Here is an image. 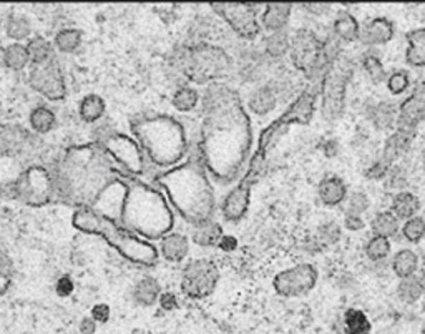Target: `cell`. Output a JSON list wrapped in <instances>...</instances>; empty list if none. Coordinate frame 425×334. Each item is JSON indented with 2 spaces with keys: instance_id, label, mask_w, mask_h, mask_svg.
I'll return each mask as SVG.
<instances>
[{
  "instance_id": "6da1fadb",
  "label": "cell",
  "mask_w": 425,
  "mask_h": 334,
  "mask_svg": "<svg viewBox=\"0 0 425 334\" xmlns=\"http://www.w3.org/2000/svg\"><path fill=\"white\" fill-rule=\"evenodd\" d=\"M200 103L203 122L198 151L213 183L231 185L245 175L251 160V117L241 95L226 82L206 85Z\"/></svg>"
},
{
  "instance_id": "7a4b0ae2",
  "label": "cell",
  "mask_w": 425,
  "mask_h": 334,
  "mask_svg": "<svg viewBox=\"0 0 425 334\" xmlns=\"http://www.w3.org/2000/svg\"><path fill=\"white\" fill-rule=\"evenodd\" d=\"M53 171L57 198L77 208H88L115 178L125 175L97 143L72 147Z\"/></svg>"
},
{
  "instance_id": "3957f363",
  "label": "cell",
  "mask_w": 425,
  "mask_h": 334,
  "mask_svg": "<svg viewBox=\"0 0 425 334\" xmlns=\"http://www.w3.org/2000/svg\"><path fill=\"white\" fill-rule=\"evenodd\" d=\"M156 187L167 196L173 212L191 226L211 220L216 213V193L196 143L183 162L155 176Z\"/></svg>"
},
{
  "instance_id": "277c9868",
  "label": "cell",
  "mask_w": 425,
  "mask_h": 334,
  "mask_svg": "<svg viewBox=\"0 0 425 334\" xmlns=\"http://www.w3.org/2000/svg\"><path fill=\"white\" fill-rule=\"evenodd\" d=\"M120 226L147 241L162 240L175 228V212L162 189L128 176Z\"/></svg>"
},
{
  "instance_id": "5b68a950",
  "label": "cell",
  "mask_w": 425,
  "mask_h": 334,
  "mask_svg": "<svg viewBox=\"0 0 425 334\" xmlns=\"http://www.w3.org/2000/svg\"><path fill=\"white\" fill-rule=\"evenodd\" d=\"M131 133L147 162L162 171L183 162L191 150L187 129L171 115L135 118L131 122Z\"/></svg>"
},
{
  "instance_id": "8992f818",
  "label": "cell",
  "mask_w": 425,
  "mask_h": 334,
  "mask_svg": "<svg viewBox=\"0 0 425 334\" xmlns=\"http://www.w3.org/2000/svg\"><path fill=\"white\" fill-rule=\"evenodd\" d=\"M170 64L196 85L225 82L233 75L236 62L228 50L211 42L178 45L170 53Z\"/></svg>"
},
{
  "instance_id": "52a82bcc",
  "label": "cell",
  "mask_w": 425,
  "mask_h": 334,
  "mask_svg": "<svg viewBox=\"0 0 425 334\" xmlns=\"http://www.w3.org/2000/svg\"><path fill=\"white\" fill-rule=\"evenodd\" d=\"M72 225L78 232L98 234L111 248H115L130 263L142 266H153L158 263V248L151 241L136 236L117 223L106 220L90 208H75L72 216Z\"/></svg>"
},
{
  "instance_id": "ba28073f",
  "label": "cell",
  "mask_w": 425,
  "mask_h": 334,
  "mask_svg": "<svg viewBox=\"0 0 425 334\" xmlns=\"http://www.w3.org/2000/svg\"><path fill=\"white\" fill-rule=\"evenodd\" d=\"M341 53V42L332 35L321 39L311 28H299L291 37L290 59L292 67L312 84H319L323 80L332 62Z\"/></svg>"
},
{
  "instance_id": "9c48e42d",
  "label": "cell",
  "mask_w": 425,
  "mask_h": 334,
  "mask_svg": "<svg viewBox=\"0 0 425 334\" xmlns=\"http://www.w3.org/2000/svg\"><path fill=\"white\" fill-rule=\"evenodd\" d=\"M317 100H319V84H312L299 95H296L287 110L281 115L278 120L271 122L259 135L258 148H256L254 154L266 158L267 151L279 142L284 131H287L291 125H308L314 117Z\"/></svg>"
},
{
  "instance_id": "30bf717a",
  "label": "cell",
  "mask_w": 425,
  "mask_h": 334,
  "mask_svg": "<svg viewBox=\"0 0 425 334\" xmlns=\"http://www.w3.org/2000/svg\"><path fill=\"white\" fill-rule=\"evenodd\" d=\"M354 65L348 55L341 53L328 73L319 82V98H321V115L324 120L336 122L344 115L346 97H348V86L352 80Z\"/></svg>"
},
{
  "instance_id": "8fae6325",
  "label": "cell",
  "mask_w": 425,
  "mask_h": 334,
  "mask_svg": "<svg viewBox=\"0 0 425 334\" xmlns=\"http://www.w3.org/2000/svg\"><path fill=\"white\" fill-rule=\"evenodd\" d=\"M214 14L221 20L228 24V27L233 30V34L238 39L256 40L261 35V26H259V9L261 3H209Z\"/></svg>"
},
{
  "instance_id": "7c38bea8",
  "label": "cell",
  "mask_w": 425,
  "mask_h": 334,
  "mask_svg": "<svg viewBox=\"0 0 425 334\" xmlns=\"http://www.w3.org/2000/svg\"><path fill=\"white\" fill-rule=\"evenodd\" d=\"M264 160L266 158H263V156L256 154L251 156L245 175L241 176V180H239L236 187L226 195L225 201L221 203V214L225 221L239 223L245 218L247 208H249L251 192H253L254 183L259 178V171L263 170Z\"/></svg>"
},
{
  "instance_id": "4fadbf2b",
  "label": "cell",
  "mask_w": 425,
  "mask_h": 334,
  "mask_svg": "<svg viewBox=\"0 0 425 334\" xmlns=\"http://www.w3.org/2000/svg\"><path fill=\"white\" fill-rule=\"evenodd\" d=\"M17 200L28 206H45L57 198V185L53 171L45 167H30L17 180Z\"/></svg>"
},
{
  "instance_id": "5bb4252c",
  "label": "cell",
  "mask_w": 425,
  "mask_h": 334,
  "mask_svg": "<svg viewBox=\"0 0 425 334\" xmlns=\"http://www.w3.org/2000/svg\"><path fill=\"white\" fill-rule=\"evenodd\" d=\"M97 145L103 148V151L113 160V163L126 176H133L135 178V176L142 175L145 171L147 158L133 137L113 131L110 137H106L103 142L97 143Z\"/></svg>"
},
{
  "instance_id": "9a60e30c",
  "label": "cell",
  "mask_w": 425,
  "mask_h": 334,
  "mask_svg": "<svg viewBox=\"0 0 425 334\" xmlns=\"http://www.w3.org/2000/svg\"><path fill=\"white\" fill-rule=\"evenodd\" d=\"M218 283H220V270L211 259H191L181 273V291L191 299L208 298L216 290Z\"/></svg>"
},
{
  "instance_id": "2e32d148",
  "label": "cell",
  "mask_w": 425,
  "mask_h": 334,
  "mask_svg": "<svg viewBox=\"0 0 425 334\" xmlns=\"http://www.w3.org/2000/svg\"><path fill=\"white\" fill-rule=\"evenodd\" d=\"M317 278H319V271L314 265L301 263V265L279 271L272 278V290L283 298H299L314 290Z\"/></svg>"
},
{
  "instance_id": "e0dca14e",
  "label": "cell",
  "mask_w": 425,
  "mask_h": 334,
  "mask_svg": "<svg viewBox=\"0 0 425 334\" xmlns=\"http://www.w3.org/2000/svg\"><path fill=\"white\" fill-rule=\"evenodd\" d=\"M28 84L37 93L44 95L47 100L60 102L67 97V84H65L64 70H62L57 59H52L47 64L30 65Z\"/></svg>"
},
{
  "instance_id": "ac0fdd59",
  "label": "cell",
  "mask_w": 425,
  "mask_h": 334,
  "mask_svg": "<svg viewBox=\"0 0 425 334\" xmlns=\"http://www.w3.org/2000/svg\"><path fill=\"white\" fill-rule=\"evenodd\" d=\"M414 135L402 133V131L395 130L394 133H390L387 137L386 143H384V150L381 158L375 162L369 170L366 171V176L370 180H384L387 176V173L394 165L402 158L404 155L410 150L412 142H414Z\"/></svg>"
},
{
  "instance_id": "d6986e66",
  "label": "cell",
  "mask_w": 425,
  "mask_h": 334,
  "mask_svg": "<svg viewBox=\"0 0 425 334\" xmlns=\"http://www.w3.org/2000/svg\"><path fill=\"white\" fill-rule=\"evenodd\" d=\"M126 180H128L126 175H120L118 178H115L108 187L103 189L100 195L97 196V200H95L92 206H88V208L93 210L95 213L100 214V216L106 218V220L120 225L123 201H125L126 196V187H128Z\"/></svg>"
},
{
  "instance_id": "ffe728a7",
  "label": "cell",
  "mask_w": 425,
  "mask_h": 334,
  "mask_svg": "<svg viewBox=\"0 0 425 334\" xmlns=\"http://www.w3.org/2000/svg\"><path fill=\"white\" fill-rule=\"evenodd\" d=\"M425 120V84L415 86V90L399 105L395 130L407 135H417V129Z\"/></svg>"
},
{
  "instance_id": "44dd1931",
  "label": "cell",
  "mask_w": 425,
  "mask_h": 334,
  "mask_svg": "<svg viewBox=\"0 0 425 334\" xmlns=\"http://www.w3.org/2000/svg\"><path fill=\"white\" fill-rule=\"evenodd\" d=\"M395 35L394 22L387 17H374L361 26L359 42L369 48L382 47L389 44Z\"/></svg>"
},
{
  "instance_id": "7402d4cb",
  "label": "cell",
  "mask_w": 425,
  "mask_h": 334,
  "mask_svg": "<svg viewBox=\"0 0 425 334\" xmlns=\"http://www.w3.org/2000/svg\"><path fill=\"white\" fill-rule=\"evenodd\" d=\"M292 14L291 3H267L259 15V26L270 34L286 28Z\"/></svg>"
},
{
  "instance_id": "603a6c76",
  "label": "cell",
  "mask_w": 425,
  "mask_h": 334,
  "mask_svg": "<svg viewBox=\"0 0 425 334\" xmlns=\"http://www.w3.org/2000/svg\"><path fill=\"white\" fill-rule=\"evenodd\" d=\"M317 195H319L321 203L324 206L336 208V206L344 203L346 198L349 195V189L344 180L336 175H331L321 180L319 187H317Z\"/></svg>"
},
{
  "instance_id": "cb8c5ba5",
  "label": "cell",
  "mask_w": 425,
  "mask_h": 334,
  "mask_svg": "<svg viewBox=\"0 0 425 334\" xmlns=\"http://www.w3.org/2000/svg\"><path fill=\"white\" fill-rule=\"evenodd\" d=\"M158 253L170 263H181L189 253V240L187 234L171 232L160 240Z\"/></svg>"
},
{
  "instance_id": "d4e9b609",
  "label": "cell",
  "mask_w": 425,
  "mask_h": 334,
  "mask_svg": "<svg viewBox=\"0 0 425 334\" xmlns=\"http://www.w3.org/2000/svg\"><path fill=\"white\" fill-rule=\"evenodd\" d=\"M397 110L399 106L395 103L382 100L374 103L369 110H367V118L374 125L375 130L387 131L395 129V122H397Z\"/></svg>"
},
{
  "instance_id": "484cf974",
  "label": "cell",
  "mask_w": 425,
  "mask_h": 334,
  "mask_svg": "<svg viewBox=\"0 0 425 334\" xmlns=\"http://www.w3.org/2000/svg\"><path fill=\"white\" fill-rule=\"evenodd\" d=\"M359 32H361V24L348 10H342L336 15L332 22V37L339 40L341 44H352L359 40Z\"/></svg>"
},
{
  "instance_id": "4316f807",
  "label": "cell",
  "mask_w": 425,
  "mask_h": 334,
  "mask_svg": "<svg viewBox=\"0 0 425 334\" xmlns=\"http://www.w3.org/2000/svg\"><path fill=\"white\" fill-rule=\"evenodd\" d=\"M407 50L404 59L408 67L424 68L425 67V27L412 28L406 34Z\"/></svg>"
},
{
  "instance_id": "83f0119b",
  "label": "cell",
  "mask_w": 425,
  "mask_h": 334,
  "mask_svg": "<svg viewBox=\"0 0 425 334\" xmlns=\"http://www.w3.org/2000/svg\"><path fill=\"white\" fill-rule=\"evenodd\" d=\"M276 105H278L276 95L267 84L259 85L258 89H254L253 92L249 93V97H247L246 103L247 110L256 115V117H266V115H270L271 111L276 109Z\"/></svg>"
},
{
  "instance_id": "f1b7e54d",
  "label": "cell",
  "mask_w": 425,
  "mask_h": 334,
  "mask_svg": "<svg viewBox=\"0 0 425 334\" xmlns=\"http://www.w3.org/2000/svg\"><path fill=\"white\" fill-rule=\"evenodd\" d=\"M191 240L195 245L201 248H211L218 246V243L223 238V226L216 220H206L191 226Z\"/></svg>"
},
{
  "instance_id": "f546056e",
  "label": "cell",
  "mask_w": 425,
  "mask_h": 334,
  "mask_svg": "<svg viewBox=\"0 0 425 334\" xmlns=\"http://www.w3.org/2000/svg\"><path fill=\"white\" fill-rule=\"evenodd\" d=\"M160 295H162V286H160V281L153 276H145L140 281H136L133 291H131L135 303L145 308L153 306L156 301H158Z\"/></svg>"
},
{
  "instance_id": "4dcf8cb0",
  "label": "cell",
  "mask_w": 425,
  "mask_h": 334,
  "mask_svg": "<svg viewBox=\"0 0 425 334\" xmlns=\"http://www.w3.org/2000/svg\"><path fill=\"white\" fill-rule=\"evenodd\" d=\"M420 210V200L417 198L412 192H397L392 198V205H390V212L395 214L397 220H410V218L417 216Z\"/></svg>"
},
{
  "instance_id": "1f68e13d",
  "label": "cell",
  "mask_w": 425,
  "mask_h": 334,
  "mask_svg": "<svg viewBox=\"0 0 425 334\" xmlns=\"http://www.w3.org/2000/svg\"><path fill=\"white\" fill-rule=\"evenodd\" d=\"M106 111V103L100 95L88 93L78 103V115L86 123H98Z\"/></svg>"
},
{
  "instance_id": "d6a6232c",
  "label": "cell",
  "mask_w": 425,
  "mask_h": 334,
  "mask_svg": "<svg viewBox=\"0 0 425 334\" xmlns=\"http://www.w3.org/2000/svg\"><path fill=\"white\" fill-rule=\"evenodd\" d=\"M291 35L287 30L272 32L264 39L263 42V53L270 60H281L286 53H290Z\"/></svg>"
},
{
  "instance_id": "836d02e7",
  "label": "cell",
  "mask_w": 425,
  "mask_h": 334,
  "mask_svg": "<svg viewBox=\"0 0 425 334\" xmlns=\"http://www.w3.org/2000/svg\"><path fill=\"white\" fill-rule=\"evenodd\" d=\"M419 263L420 258L414 250L408 248L399 250L397 253L392 257V271H394V275L397 276L399 279L407 278V276L417 273V270H419Z\"/></svg>"
},
{
  "instance_id": "e575fe53",
  "label": "cell",
  "mask_w": 425,
  "mask_h": 334,
  "mask_svg": "<svg viewBox=\"0 0 425 334\" xmlns=\"http://www.w3.org/2000/svg\"><path fill=\"white\" fill-rule=\"evenodd\" d=\"M370 230H372L374 236L390 240V238L397 236V233L400 232V223L392 212H379L370 220Z\"/></svg>"
},
{
  "instance_id": "d590c367",
  "label": "cell",
  "mask_w": 425,
  "mask_h": 334,
  "mask_svg": "<svg viewBox=\"0 0 425 334\" xmlns=\"http://www.w3.org/2000/svg\"><path fill=\"white\" fill-rule=\"evenodd\" d=\"M27 52L28 59H30V65H40L47 64L52 59H55V53H53V45L48 42L45 37H30V40L27 42Z\"/></svg>"
},
{
  "instance_id": "8d00e7d4",
  "label": "cell",
  "mask_w": 425,
  "mask_h": 334,
  "mask_svg": "<svg viewBox=\"0 0 425 334\" xmlns=\"http://www.w3.org/2000/svg\"><path fill=\"white\" fill-rule=\"evenodd\" d=\"M2 62L7 68L14 70V72H20V70L27 68L30 65L27 47L17 42L7 45L2 52Z\"/></svg>"
},
{
  "instance_id": "74e56055",
  "label": "cell",
  "mask_w": 425,
  "mask_h": 334,
  "mask_svg": "<svg viewBox=\"0 0 425 334\" xmlns=\"http://www.w3.org/2000/svg\"><path fill=\"white\" fill-rule=\"evenodd\" d=\"M200 102H201V95L195 86L191 85L180 86L171 97V105L175 106L180 113H189V111H193L198 105H200Z\"/></svg>"
},
{
  "instance_id": "f35d334b",
  "label": "cell",
  "mask_w": 425,
  "mask_h": 334,
  "mask_svg": "<svg viewBox=\"0 0 425 334\" xmlns=\"http://www.w3.org/2000/svg\"><path fill=\"white\" fill-rule=\"evenodd\" d=\"M424 293H425V290H424L422 278H420V276H417V275L402 278L397 284L399 298H400V301H404V303H407V304L417 303V301L422 298Z\"/></svg>"
},
{
  "instance_id": "ab89813d",
  "label": "cell",
  "mask_w": 425,
  "mask_h": 334,
  "mask_svg": "<svg viewBox=\"0 0 425 334\" xmlns=\"http://www.w3.org/2000/svg\"><path fill=\"white\" fill-rule=\"evenodd\" d=\"M6 34L9 39L15 40L17 44L27 39L30 40V35H32L30 19L22 14L9 15V19H7V22H6Z\"/></svg>"
},
{
  "instance_id": "60d3db41",
  "label": "cell",
  "mask_w": 425,
  "mask_h": 334,
  "mask_svg": "<svg viewBox=\"0 0 425 334\" xmlns=\"http://www.w3.org/2000/svg\"><path fill=\"white\" fill-rule=\"evenodd\" d=\"M55 113L48 109V106H35L34 110L30 111V115H28V123H30V129L35 131V133L39 135H45L48 133V131L53 130V127H55Z\"/></svg>"
},
{
  "instance_id": "b9f144b4",
  "label": "cell",
  "mask_w": 425,
  "mask_h": 334,
  "mask_svg": "<svg viewBox=\"0 0 425 334\" xmlns=\"http://www.w3.org/2000/svg\"><path fill=\"white\" fill-rule=\"evenodd\" d=\"M361 64H362V68H364V72L369 75L372 84L375 85L386 84L387 72H386V68H384L381 57L375 53V48H369V50L362 55Z\"/></svg>"
},
{
  "instance_id": "7bdbcfd3",
  "label": "cell",
  "mask_w": 425,
  "mask_h": 334,
  "mask_svg": "<svg viewBox=\"0 0 425 334\" xmlns=\"http://www.w3.org/2000/svg\"><path fill=\"white\" fill-rule=\"evenodd\" d=\"M344 328L348 334H370L372 324L364 311L357 308H350L344 315Z\"/></svg>"
},
{
  "instance_id": "ee69618b",
  "label": "cell",
  "mask_w": 425,
  "mask_h": 334,
  "mask_svg": "<svg viewBox=\"0 0 425 334\" xmlns=\"http://www.w3.org/2000/svg\"><path fill=\"white\" fill-rule=\"evenodd\" d=\"M55 48L62 53H73L82 45V32L77 28H64L55 35Z\"/></svg>"
},
{
  "instance_id": "f6af8a7d",
  "label": "cell",
  "mask_w": 425,
  "mask_h": 334,
  "mask_svg": "<svg viewBox=\"0 0 425 334\" xmlns=\"http://www.w3.org/2000/svg\"><path fill=\"white\" fill-rule=\"evenodd\" d=\"M390 250H392L390 240H387V238H381V236H372L364 246L366 257L374 263L384 261V259L390 254Z\"/></svg>"
},
{
  "instance_id": "bcb514c9",
  "label": "cell",
  "mask_w": 425,
  "mask_h": 334,
  "mask_svg": "<svg viewBox=\"0 0 425 334\" xmlns=\"http://www.w3.org/2000/svg\"><path fill=\"white\" fill-rule=\"evenodd\" d=\"M400 233H402V236L406 238L408 243H412V245L420 243L425 238V218L417 214V216L407 220L402 225V228H400Z\"/></svg>"
},
{
  "instance_id": "7dc6e473",
  "label": "cell",
  "mask_w": 425,
  "mask_h": 334,
  "mask_svg": "<svg viewBox=\"0 0 425 334\" xmlns=\"http://www.w3.org/2000/svg\"><path fill=\"white\" fill-rule=\"evenodd\" d=\"M316 240L323 246H332L341 240V226L336 221H325L317 228Z\"/></svg>"
},
{
  "instance_id": "c3c4849f",
  "label": "cell",
  "mask_w": 425,
  "mask_h": 334,
  "mask_svg": "<svg viewBox=\"0 0 425 334\" xmlns=\"http://www.w3.org/2000/svg\"><path fill=\"white\" fill-rule=\"evenodd\" d=\"M387 89L392 95H402L404 92H407L408 86H410V78H408V73L406 70H395L387 75Z\"/></svg>"
},
{
  "instance_id": "681fc988",
  "label": "cell",
  "mask_w": 425,
  "mask_h": 334,
  "mask_svg": "<svg viewBox=\"0 0 425 334\" xmlns=\"http://www.w3.org/2000/svg\"><path fill=\"white\" fill-rule=\"evenodd\" d=\"M346 200H348V212L346 213L362 216L370 208V200L364 192H352Z\"/></svg>"
},
{
  "instance_id": "f907efd6",
  "label": "cell",
  "mask_w": 425,
  "mask_h": 334,
  "mask_svg": "<svg viewBox=\"0 0 425 334\" xmlns=\"http://www.w3.org/2000/svg\"><path fill=\"white\" fill-rule=\"evenodd\" d=\"M384 180L387 181V188L397 189V192H404V188H406V185H407V173L402 167L394 165Z\"/></svg>"
},
{
  "instance_id": "816d5d0a",
  "label": "cell",
  "mask_w": 425,
  "mask_h": 334,
  "mask_svg": "<svg viewBox=\"0 0 425 334\" xmlns=\"http://www.w3.org/2000/svg\"><path fill=\"white\" fill-rule=\"evenodd\" d=\"M12 275H14V266H12L10 258L3 251H0V295L9 290Z\"/></svg>"
},
{
  "instance_id": "f5cc1de1",
  "label": "cell",
  "mask_w": 425,
  "mask_h": 334,
  "mask_svg": "<svg viewBox=\"0 0 425 334\" xmlns=\"http://www.w3.org/2000/svg\"><path fill=\"white\" fill-rule=\"evenodd\" d=\"M90 316L93 317L95 323L105 324L106 321L110 319V306L105 303L95 304V306L92 308V313H90Z\"/></svg>"
},
{
  "instance_id": "db71d44e",
  "label": "cell",
  "mask_w": 425,
  "mask_h": 334,
  "mask_svg": "<svg viewBox=\"0 0 425 334\" xmlns=\"http://www.w3.org/2000/svg\"><path fill=\"white\" fill-rule=\"evenodd\" d=\"M344 226L349 230V232L356 233V232H361V230L366 228V221H364V218L357 216V214L346 213L344 214Z\"/></svg>"
},
{
  "instance_id": "11a10c76",
  "label": "cell",
  "mask_w": 425,
  "mask_h": 334,
  "mask_svg": "<svg viewBox=\"0 0 425 334\" xmlns=\"http://www.w3.org/2000/svg\"><path fill=\"white\" fill-rule=\"evenodd\" d=\"M75 290V284H73L72 278L70 276H62V278L55 284V291L57 295L62 296V298H67Z\"/></svg>"
},
{
  "instance_id": "9f6ffc18",
  "label": "cell",
  "mask_w": 425,
  "mask_h": 334,
  "mask_svg": "<svg viewBox=\"0 0 425 334\" xmlns=\"http://www.w3.org/2000/svg\"><path fill=\"white\" fill-rule=\"evenodd\" d=\"M301 9H304L306 14L321 17V15L329 14V10H331V6H329V3H301Z\"/></svg>"
},
{
  "instance_id": "6f0895ef",
  "label": "cell",
  "mask_w": 425,
  "mask_h": 334,
  "mask_svg": "<svg viewBox=\"0 0 425 334\" xmlns=\"http://www.w3.org/2000/svg\"><path fill=\"white\" fill-rule=\"evenodd\" d=\"M158 303L163 311H173V309L178 308V299H176V296L173 295V293H162L158 298Z\"/></svg>"
},
{
  "instance_id": "680465c9",
  "label": "cell",
  "mask_w": 425,
  "mask_h": 334,
  "mask_svg": "<svg viewBox=\"0 0 425 334\" xmlns=\"http://www.w3.org/2000/svg\"><path fill=\"white\" fill-rule=\"evenodd\" d=\"M78 329H80L82 334H93L97 331V323H95L92 316H85L78 324Z\"/></svg>"
},
{
  "instance_id": "91938a15",
  "label": "cell",
  "mask_w": 425,
  "mask_h": 334,
  "mask_svg": "<svg viewBox=\"0 0 425 334\" xmlns=\"http://www.w3.org/2000/svg\"><path fill=\"white\" fill-rule=\"evenodd\" d=\"M236 246H238L236 238L229 236V234H223L220 243H218V248L223 250V251H234V250H236Z\"/></svg>"
},
{
  "instance_id": "94428289",
  "label": "cell",
  "mask_w": 425,
  "mask_h": 334,
  "mask_svg": "<svg viewBox=\"0 0 425 334\" xmlns=\"http://www.w3.org/2000/svg\"><path fill=\"white\" fill-rule=\"evenodd\" d=\"M7 151H6V147H3V142H2V135H0V158L2 156H6Z\"/></svg>"
},
{
  "instance_id": "6125c7cd",
  "label": "cell",
  "mask_w": 425,
  "mask_h": 334,
  "mask_svg": "<svg viewBox=\"0 0 425 334\" xmlns=\"http://www.w3.org/2000/svg\"><path fill=\"white\" fill-rule=\"evenodd\" d=\"M422 165H424V170H425V151H424V156H422Z\"/></svg>"
},
{
  "instance_id": "be15d7a7",
  "label": "cell",
  "mask_w": 425,
  "mask_h": 334,
  "mask_svg": "<svg viewBox=\"0 0 425 334\" xmlns=\"http://www.w3.org/2000/svg\"><path fill=\"white\" fill-rule=\"evenodd\" d=\"M424 84H425V82H424Z\"/></svg>"
}]
</instances>
